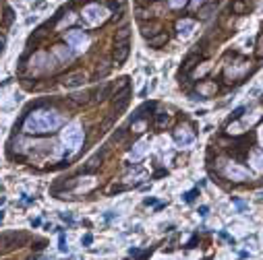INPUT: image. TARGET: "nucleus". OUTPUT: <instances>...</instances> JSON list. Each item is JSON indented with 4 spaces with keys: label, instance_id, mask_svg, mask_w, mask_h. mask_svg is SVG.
<instances>
[{
    "label": "nucleus",
    "instance_id": "nucleus-19",
    "mask_svg": "<svg viewBox=\"0 0 263 260\" xmlns=\"http://www.w3.org/2000/svg\"><path fill=\"white\" fill-rule=\"evenodd\" d=\"M143 204H155V198H151V196H149V198H145V200H143Z\"/></svg>",
    "mask_w": 263,
    "mask_h": 260
},
{
    "label": "nucleus",
    "instance_id": "nucleus-15",
    "mask_svg": "<svg viewBox=\"0 0 263 260\" xmlns=\"http://www.w3.org/2000/svg\"><path fill=\"white\" fill-rule=\"evenodd\" d=\"M197 240H199V237H197V236H193V237L189 240V244H187V248H189V250H191V248H195V246H197Z\"/></svg>",
    "mask_w": 263,
    "mask_h": 260
},
{
    "label": "nucleus",
    "instance_id": "nucleus-23",
    "mask_svg": "<svg viewBox=\"0 0 263 260\" xmlns=\"http://www.w3.org/2000/svg\"><path fill=\"white\" fill-rule=\"evenodd\" d=\"M180 2H184V0H172V2H170V4H172V6H178Z\"/></svg>",
    "mask_w": 263,
    "mask_h": 260
},
{
    "label": "nucleus",
    "instance_id": "nucleus-8",
    "mask_svg": "<svg viewBox=\"0 0 263 260\" xmlns=\"http://www.w3.org/2000/svg\"><path fill=\"white\" fill-rule=\"evenodd\" d=\"M110 93V85H104V87H99L98 91H95V99H99V101H102V99H106V95Z\"/></svg>",
    "mask_w": 263,
    "mask_h": 260
},
{
    "label": "nucleus",
    "instance_id": "nucleus-25",
    "mask_svg": "<svg viewBox=\"0 0 263 260\" xmlns=\"http://www.w3.org/2000/svg\"><path fill=\"white\" fill-rule=\"evenodd\" d=\"M205 260H209V258H205Z\"/></svg>",
    "mask_w": 263,
    "mask_h": 260
},
{
    "label": "nucleus",
    "instance_id": "nucleus-11",
    "mask_svg": "<svg viewBox=\"0 0 263 260\" xmlns=\"http://www.w3.org/2000/svg\"><path fill=\"white\" fill-rule=\"evenodd\" d=\"M195 196H197V190L187 192V194H184V202H193V200H195Z\"/></svg>",
    "mask_w": 263,
    "mask_h": 260
},
{
    "label": "nucleus",
    "instance_id": "nucleus-17",
    "mask_svg": "<svg viewBox=\"0 0 263 260\" xmlns=\"http://www.w3.org/2000/svg\"><path fill=\"white\" fill-rule=\"evenodd\" d=\"M91 241H93V236H91V233H87V236L83 237V246H89Z\"/></svg>",
    "mask_w": 263,
    "mask_h": 260
},
{
    "label": "nucleus",
    "instance_id": "nucleus-3",
    "mask_svg": "<svg viewBox=\"0 0 263 260\" xmlns=\"http://www.w3.org/2000/svg\"><path fill=\"white\" fill-rule=\"evenodd\" d=\"M25 241H27V236H25V233H8L2 244H4L6 248H19V246H23Z\"/></svg>",
    "mask_w": 263,
    "mask_h": 260
},
{
    "label": "nucleus",
    "instance_id": "nucleus-7",
    "mask_svg": "<svg viewBox=\"0 0 263 260\" xmlns=\"http://www.w3.org/2000/svg\"><path fill=\"white\" fill-rule=\"evenodd\" d=\"M166 41H168L166 35H158V37H151V40H149V45H151V48H158V45L166 44Z\"/></svg>",
    "mask_w": 263,
    "mask_h": 260
},
{
    "label": "nucleus",
    "instance_id": "nucleus-2",
    "mask_svg": "<svg viewBox=\"0 0 263 260\" xmlns=\"http://www.w3.org/2000/svg\"><path fill=\"white\" fill-rule=\"evenodd\" d=\"M129 52H131V41H120V44H116L114 62H116V64H122L124 60L129 58Z\"/></svg>",
    "mask_w": 263,
    "mask_h": 260
},
{
    "label": "nucleus",
    "instance_id": "nucleus-22",
    "mask_svg": "<svg viewBox=\"0 0 263 260\" xmlns=\"http://www.w3.org/2000/svg\"><path fill=\"white\" fill-rule=\"evenodd\" d=\"M166 173H168L166 169H159V172H155V178H159V176H166Z\"/></svg>",
    "mask_w": 263,
    "mask_h": 260
},
{
    "label": "nucleus",
    "instance_id": "nucleus-12",
    "mask_svg": "<svg viewBox=\"0 0 263 260\" xmlns=\"http://www.w3.org/2000/svg\"><path fill=\"white\" fill-rule=\"evenodd\" d=\"M60 252H66V241H64V233L60 231V246H58Z\"/></svg>",
    "mask_w": 263,
    "mask_h": 260
},
{
    "label": "nucleus",
    "instance_id": "nucleus-1",
    "mask_svg": "<svg viewBox=\"0 0 263 260\" xmlns=\"http://www.w3.org/2000/svg\"><path fill=\"white\" fill-rule=\"evenodd\" d=\"M129 97H131V89H122L118 95H114V114L118 116L124 108H126V103H129Z\"/></svg>",
    "mask_w": 263,
    "mask_h": 260
},
{
    "label": "nucleus",
    "instance_id": "nucleus-20",
    "mask_svg": "<svg viewBox=\"0 0 263 260\" xmlns=\"http://www.w3.org/2000/svg\"><path fill=\"white\" fill-rule=\"evenodd\" d=\"M207 211H209L207 206H201V209H199V215H201V217H205V215H207Z\"/></svg>",
    "mask_w": 263,
    "mask_h": 260
},
{
    "label": "nucleus",
    "instance_id": "nucleus-9",
    "mask_svg": "<svg viewBox=\"0 0 263 260\" xmlns=\"http://www.w3.org/2000/svg\"><path fill=\"white\" fill-rule=\"evenodd\" d=\"M126 132H129L126 128H118V130L114 132V136H112V141H114V142H122L124 136H126Z\"/></svg>",
    "mask_w": 263,
    "mask_h": 260
},
{
    "label": "nucleus",
    "instance_id": "nucleus-21",
    "mask_svg": "<svg viewBox=\"0 0 263 260\" xmlns=\"http://www.w3.org/2000/svg\"><path fill=\"white\" fill-rule=\"evenodd\" d=\"M129 254L131 256H137V254H139V250H137V248H129Z\"/></svg>",
    "mask_w": 263,
    "mask_h": 260
},
{
    "label": "nucleus",
    "instance_id": "nucleus-5",
    "mask_svg": "<svg viewBox=\"0 0 263 260\" xmlns=\"http://www.w3.org/2000/svg\"><path fill=\"white\" fill-rule=\"evenodd\" d=\"M104 155H106V149H104L102 153H98L95 157H91V159H89V163L83 167V173H91V172H95V169L99 167V163H102V159H104Z\"/></svg>",
    "mask_w": 263,
    "mask_h": 260
},
{
    "label": "nucleus",
    "instance_id": "nucleus-6",
    "mask_svg": "<svg viewBox=\"0 0 263 260\" xmlns=\"http://www.w3.org/2000/svg\"><path fill=\"white\" fill-rule=\"evenodd\" d=\"M129 35H131V29H129V27H122V29L116 33V44H120V41H129Z\"/></svg>",
    "mask_w": 263,
    "mask_h": 260
},
{
    "label": "nucleus",
    "instance_id": "nucleus-18",
    "mask_svg": "<svg viewBox=\"0 0 263 260\" xmlns=\"http://www.w3.org/2000/svg\"><path fill=\"white\" fill-rule=\"evenodd\" d=\"M211 8H214V6H207V8H203V10H201V17H203V19H207L209 13H211Z\"/></svg>",
    "mask_w": 263,
    "mask_h": 260
},
{
    "label": "nucleus",
    "instance_id": "nucleus-13",
    "mask_svg": "<svg viewBox=\"0 0 263 260\" xmlns=\"http://www.w3.org/2000/svg\"><path fill=\"white\" fill-rule=\"evenodd\" d=\"M149 256H151V250H145V252H141V254H137V258H135V260H147Z\"/></svg>",
    "mask_w": 263,
    "mask_h": 260
},
{
    "label": "nucleus",
    "instance_id": "nucleus-10",
    "mask_svg": "<svg viewBox=\"0 0 263 260\" xmlns=\"http://www.w3.org/2000/svg\"><path fill=\"white\" fill-rule=\"evenodd\" d=\"M166 122H168V116H166V112H159V114H158V126H164Z\"/></svg>",
    "mask_w": 263,
    "mask_h": 260
},
{
    "label": "nucleus",
    "instance_id": "nucleus-24",
    "mask_svg": "<svg viewBox=\"0 0 263 260\" xmlns=\"http://www.w3.org/2000/svg\"><path fill=\"white\" fill-rule=\"evenodd\" d=\"M2 217H4V213H2V211H0V221H2Z\"/></svg>",
    "mask_w": 263,
    "mask_h": 260
},
{
    "label": "nucleus",
    "instance_id": "nucleus-4",
    "mask_svg": "<svg viewBox=\"0 0 263 260\" xmlns=\"http://www.w3.org/2000/svg\"><path fill=\"white\" fill-rule=\"evenodd\" d=\"M62 83H64L66 87H79V85H83V83H85V72L69 74V77H64V79H62Z\"/></svg>",
    "mask_w": 263,
    "mask_h": 260
},
{
    "label": "nucleus",
    "instance_id": "nucleus-16",
    "mask_svg": "<svg viewBox=\"0 0 263 260\" xmlns=\"http://www.w3.org/2000/svg\"><path fill=\"white\" fill-rule=\"evenodd\" d=\"M244 109H247V108H238V109H236V112H234V114H232V120H236V118H240V116H243V112H244Z\"/></svg>",
    "mask_w": 263,
    "mask_h": 260
},
{
    "label": "nucleus",
    "instance_id": "nucleus-14",
    "mask_svg": "<svg viewBox=\"0 0 263 260\" xmlns=\"http://www.w3.org/2000/svg\"><path fill=\"white\" fill-rule=\"evenodd\" d=\"M44 248H46V241L44 240H37L33 244V250H44Z\"/></svg>",
    "mask_w": 263,
    "mask_h": 260
}]
</instances>
